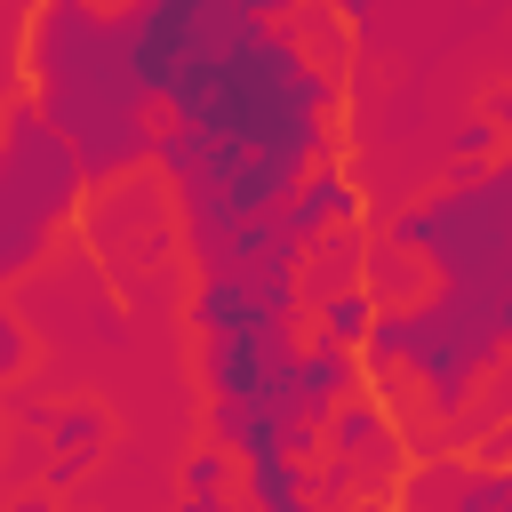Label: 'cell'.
Masks as SVG:
<instances>
[{"instance_id": "6da1fadb", "label": "cell", "mask_w": 512, "mask_h": 512, "mask_svg": "<svg viewBox=\"0 0 512 512\" xmlns=\"http://www.w3.org/2000/svg\"><path fill=\"white\" fill-rule=\"evenodd\" d=\"M336 72L304 56V40L272 16H240L160 104L152 168L176 192L192 256H208L232 224L272 216L312 160H328Z\"/></svg>"}, {"instance_id": "7a4b0ae2", "label": "cell", "mask_w": 512, "mask_h": 512, "mask_svg": "<svg viewBox=\"0 0 512 512\" xmlns=\"http://www.w3.org/2000/svg\"><path fill=\"white\" fill-rule=\"evenodd\" d=\"M16 56H24V88L40 96V112L80 144L96 192L152 168L160 104L136 80L120 8H104V0H32Z\"/></svg>"}, {"instance_id": "3957f363", "label": "cell", "mask_w": 512, "mask_h": 512, "mask_svg": "<svg viewBox=\"0 0 512 512\" xmlns=\"http://www.w3.org/2000/svg\"><path fill=\"white\" fill-rule=\"evenodd\" d=\"M96 192L80 144L40 112V96L16 80V104H8V144H0V280H24L48 240L80 216V200Z\"/></svg>"}, {"instance_id": "277c9868", "label": "cell", "mask_w": 512, "mask_h": 512, "mask_svg": "<svg viewBox=\"0 0 512 512\" xmlns=\"http://www.w3.org/2000/svg\"><path fill=\"white\" fill-rule=\"evenodd\" d=\"M240 16H256V0H128L120 24H128V56H136V80L152 88V104H168V88H176Z\"/></svg>"}, {"instance_id": "5b68a950", "label": "cell", "mask_w": 512, "mask_h": 512, "mask_svg": "<svg viewBox=\"0 0 512 512\" xmlns=\"http://www.w3.org/2000/svg\"><path fill=\"white\" fill-rule=\"evenodd\" d=\"M400 504H416V512H432V504H448V512H512V464H488V456H424V464H408L400 472V488H392Z\"/></svg>"}, {"instance_id": "8992f818", "label": "cell", "mask_w": 512, "mask_h": 512, "mask_svg": "<svg viewBox=\"0 0 512 512\" xmlns=\"http://www.w3.org/2000/svg\"><path fill=\"white\" fill-rule=\"evenodd\" d=\"M280 224H288V240H320V232H344V224H360V184H352V168L328 152V160H312L304 176H296V192L280 200Z\"/></svg>"}, {"instance_id": "52a82bcc", "label": "cell", "mask_w": 512, "mask_h": 512, "mask_svg": "<svg viewBox=\"0 0 512 512\" xmlns=\"http://www.w3.org/2000/svg\"><path fill=\"white\" fill-rule=\"evenodd\" d=\"M104 440H112V416H104V408H88V400L56 408V416H48V488H56V496L80 488V472L96 464Z\"/></svg>"}, {"instance_id": "ba28073f", "label": "cell", "mask_w": 512, "mask_h": 512, "mask_svg": "<svg viewBox=\"0 0 512 512\" xmlns=\"http://www.w3.org/2000/svg\"><path fill=\"white\" fill-rule=\"evenodd\" d=\"M352 280H368V248L352 240V224H344V232H320V240L304 248V304H320V296H336V288H352Z\"/></svg>"}, {"instance_id": "9c48e42d", "label": "cell", "mask_w": 512, "mask_h": 512, "mask_svg": "<svg viewBox=\"0 0 512 512\" xmlns=\"http://www.w3.org/2000/svg\"><path fill=\"white\" fill-rule=\"evenodd\" d=\"M312 320H320V336H328V344H352V352H368V336H376V320H384V296H376L368 280H352V288L320 296V304H312Z\"/></svg>"}, {"instance_id": "30bf717a", "label": "cell", "mask_w": 512, "mask_h": 512, "mask_svg": "<svg viewBox=\"0 0 512 512\" xmlns=\"http://www.w3.org/2000/svg\"><path fill=\"white\" fill-rule=\"evenodd\" d=\"M240 496L264 504V512H296L312 496V456H256V464H240Z\"/></svg>"}, {"instance_id": "8fae6325", "label": "cell", "mask_w": 512, "mask_h": 512, "mask_svg": "<svg viewBox=\"0 0 512 512\" xmlns=\"http://www.w3.org/2000/svg\"><path fill=\"white\" fill-rule=\"evenodd\" d=\"M232 464H240V456H232L224 440H208V448H192V456H184V472H176V488H184V504H192V512H208V504H224V496H232Z\"/></svg>"}, {"instance_id": "7c38bea8", "label": "cell", "mask_w": 512, "mask_h": 512, "mask_svg": "<svg viewBox=\"0 0 512 512\" xmlns=\"http://www.w3.org/2000/svg\"><path fill=\"white\" fill-rule=\"evenodd\" d=\"M424 280H432V264H424L416 248H400V240L368 256V288H376L384 304H416V296H424Z\"/></svg>"}, {"instance_id": "4fadbf2b", "label": "cell", "mask_w": 512, "mask_h": 512, "mask_svg": "<svg viewBox=\"0 0 512 512\" xmlns=\"http://www.w3.org/2000/svg\"><path fill=\"white\" fill-rule=\"evenodd\" d=\"M496 152H504V120H496V112H480V120H464V128H456V144H448V168L464 176V168H488Z\"/></svg>"}, {"instance_id": "5bb4252c", "label": "cell", "mask_w": 512, "mask_h": 512, "mask_svg": "<svg viewBox=\"0 0 512 512\" xmlns=\"http://www.w3.org/2000/svg\"><path fill=\"white\" fill-rule=\"evenodd\" d=\"M24 368H32V336H24V320L8 312V320H0V376L24 384Z\"/></svg>"}, {"instance_id": "9a60e30c", "label": "cell", "mask_w": 512, "mask_h": 512, "mask_svg": "<svg viewBox=\"0 0 512 512\" xmlns=\"http://www.w3.org/2000/svg\"><path fill=\"white\" fill-rule=\"evenodd\" d=\"M312 0H256V16H272V24H288V16H304Z\"/></svg>"}, {"instance_id": "2e32d148", "label": "cell", "mask_w": 512, "mask_h": 512, "mask_svg": "<svg viewBox=\"0 0 512 512\" xmlns=\"http://www.w3.org/2000/svg\"><path fill=\"white\" fill-rule=\"evenodd\" d=\"M488 112H496V120H504V136H512V88H504V96H496Z\"/></svg>"}, {"instance_id": "e0dca14e", "label": "cell", "mask_w": 512, "mask_h": 512, "mask_svg": "<svg viewBox=\"0 0 512 512\" xmlns=\"http://www.w3.org/2000/svg\"><path fill=\"white\" fill-rule=\"evenodd\" d=\"M336 16H352V24H360V16H368V0H336Z\"/></svg>"}]
</instances>
